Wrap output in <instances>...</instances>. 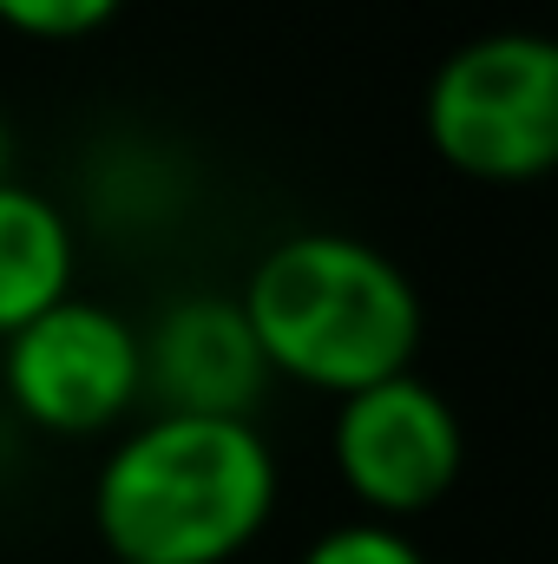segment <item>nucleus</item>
I'll return each instance as SVG.
<instances>
[{
	"label": "nucleus",
	"instance_id": "11",
	"mask_svg": "<svg viewBox=\"0 0 558 564\" xmlns=\"http://www.w3.org/2000/svg\"><path fill=\"white\" fill-rule=\"evenodd\" d=\"M106 564H112V558H106Z\"/></svg>",
	"mask_w": 558,
	"mask_h": 564
},
{
	"label": "nucleus",
	"instance_id": "6",
	"mask_svg": "<svg viewBox=\"0 0 558 564\" xmlns=\"http://www.w3.org/2000/svg\"><path fill=\"white\" fill-rule=\"evenodd\" d=\"M139 361L151 414L257 421V408L270 394L264 348H257L237 295H217V289L164 302L139 328Z\"/></svg>",
	"mask_w": 558,
	"mask_h": 564
},
{
	"label": "nucleus",
	"instance_id": "1",
	"mask_svg": "<svg viewBox=\"0 0 558 564\" xmlns=\"http://www.w3.org/2000/svg\"><path fill=\"white\" fill-rule=\"evenodd\" d=\"M277 499L282 466L257 421L144 414L93 473V532L112 564H237Z\"/></svg>",
	"mask_w": 558,
	"mask_h": 564
},
{
	"label": "nucleus",
	"instance_id": "10",
	"mask_svg": "<svg viewBox=\"0 0 558 564\" xmlns=\"http://www.w3.org/2000/svg\"><path fill=\"white\" fill-rule=\"evenodd\" d=\"M13 177V126H7V112H0V184Z\"/></svg>",
	"mask_w": 558,
	"mask_h": 564
},
{
	"label": "nucleus",
	"instance_id": "4",
	"mask_svg": "<svg viewBox=\"0 0 558 564\" xmlns=\"http://www.w3.org/2000/svg\"><path fill=\"white\" fill-rule=\"evenodd\" d=\"M0 394L46 440H99L144 408L139 322L99 295H66L0 341Z\"/></svg>",
	"mask_w": 558,
	"mask_h": 564
},
{
	"label": "nucleus",
	"instance_id": "3",
	"mask_svg": "<svg viewBox=\"0 0 558 564\" xmlns=\"http://www.w3.org/2000/svg\"><path fill=\"white\" fill-rule=\"evenodd\" d=\"M420 132L453 177L493 191L539 184L558 158V46L526 26L460 40L427 73Z\"/></svg>",
	"mask_w": 558,
	"mask_h": 564
},
{
	"label": "nucleus",
	"instance_id": "2",
	"mask_svg": "<svg viewBox=\"0 0 558 564\" xmlns=\"http://www.w3.org/2000/svg\"><path fill=\"white\" fill-rule=\"evenodd\" d=\"M237 308L264 348L270 381L309 394H362L408 375L427 335L415 276L355 230H289L237 289Z\"/></svg>",
	"mask_w": 558,
	"mask_h": 564
},
{
	"label": "nucleus",
	"instance_id": "8",
	"mask_svg": "<svg viewBox=\"0 0 558 564\" xmlns=\"http://www.w3.org/2000/svg\"><path fill=\"white\" fill-rule=\"evenodd\" d=\"M126 13V0H0V33L33 46H73L106 33Z\"/></svg>",
	"mask_w": 558,
	"mask_h": 564
},
{
	"label": "nucleus",
	"instance_id": "5",
	"mask_svg": "<svg viewBox=\"0 0 558 564\" xmlns=\"http://www.w3.org/2000/svg\"><path fill=\"white\" fill-rule=\"evenodd\" d=\"M329 459H335L342 492L355 499V519L408 525L460 486L466 426L453 414V401L408 368L335 401Z\"/></svg>",
	"mask_w": 558,
	"mask_h": 564
},
{
	"label": "nucleus",
	"instance_id": "9",
	"mask_svg": "<svg viewBox=\"0 0 558 564\" xmlns=\"http://www.w3.org/2000/svg\"><path fill=\"white\" fill-rule=\"evenodd\" d=\"M296 564H427L408 525H382V519H335L322 525Z\"/></svg>",
	"mask_w": 558,
	"mask_h": 564
},
{
	"label": "nucleus",
	"instance_id": "7",
	"mask_svg": "<svg viewBox=\"0 0 558 564\" xmlns=\"http://www.w3.org/2000/svg\"><path fill=\"white\" fill-rule=\"evenodd\" d=\"M73 282H79V224H73V210L40 184L7 177L0 184V341L20 335L53 302H66Z\"/></svg>",
	"mask_w": 558,
	"mask_h": 564
}]
</instances>
